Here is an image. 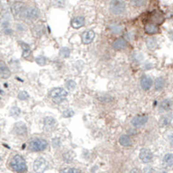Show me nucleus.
Masks as SVG:
<instances>
[{"label": "nucleus", "instance_id": "1", "mask_svg": "<svg viewBox=\"0 0 173 173\" xmlns=\"http://www.w3.org/2000/svg\"><path fill=\"white\" fill-rule=\"evenodd\" d=\"M9 167L12 171L17 173H25L27 171V165L21 155H15L9 162Z\"/></svg>", "mask_w": 173, "mask_h": 173}, {"label": "nucleus", "instance_id": "2", "mask_svg": "<svg viewBox=\"0 0 173 173\" xmlns=\"http://www.w3.org/2000/svg\"><path fill=\"white\" fill-rule=\"evenodd\" d=\"M48 146L46 140L39 137H34L27 142V149L32 152H41L44 151Z\"/></svg>", "mask_w": 173, "mask_h": 173}, {"label": "nucleus", "instance_id": "3", "mask_svg": "<svg viewBox=\"0 0 173 173\" xmlns=\"http://www.w3.org/2000/svg\"><path fill=\"white\" fill-rule=\"evenodd\" d=\"M40 16V10L35 6H25L20 16V19L26 21H35Z\"/></svg>", "mask_w": 173, "mask_h": 173}, {"label": "nucleus", "instance_id": "4", "mask_svg": "<svg viewBox=\"0 0 173 173\" xmlns=\"http://www.w3.org/2000/svg\"><path fill=\"white\" fill-rule=\"evenodd\" d=\"M48 95H49V97L54 101V102L61 103V102H63L64 101L66 100L67 95H68V93H67V91L65 90V88L55 87V88H53V89L50 90Z\"/></svg>", "mask_w": 173, "mask_h": 173}, {"label": "nucleus", "instance_id": "5", "mask_svg": "<svg viewBox=\"0 0 173 173\" xmlns=\"http://www.w3.org/2000/svg\"><path fill=\"white\" fill-rule=\"evenodd\" d=\"M109 10L114 16L122 15L126 11V3L124 0H111L109 3Z\"/></svg>", "mask_w": 173, "mask_h": 173}, {"label": "nucleus", "instance_id": "6", "mask_svg": "<svg viewBox=\"0 0 173 173\" xmlns=\"http://www.w3.org/2000/svg\"><path fill=\"white\" fill-rule=\"evenodd\" d=\"M49 163L44 158L38 157L33 163V170L35 173H43L49 169Z\"/></svg>", "mask_w": 173, "mask_h": 173}, {"label": "nucleus", "instance_id": "7", "mask_svg": "<svg viewBox=\"0 0 173 173\" xmlns=\"http://www.w3.org/2000/svg\"><path fill=\"white\" fill-rule=\"evenodd\" d=\"M13 132L17 137L25 138L27 136L28 130H27V127L24 121H17L13 126Z\"/></svg>", "mask_w": 173, "mask_h": 173}, {"label": "nucleus", "instance_id": "8", "mask_svg": "<svg viewBox=\"0 0 173 173\" xmlns=\"http://www.w3.org/2000/svg\"><path fill=\"white\" fill-rule=\"evenodd\" d=\"M148 121H149L148 115H146V114H139V115L134 116L131 119L130 123L135 129H140L141 127H143L144 125H146Z\"/></svg>", "mask_w": 173, "mask_h": 173}, {"label": "nucleus", "instance_id": "9", "mask_svg": "<svg viewBox=\"0 0 173 173\" xmlns=\"http://www.w3.org/2000/svg\"><path fill=\"white\" fill-rule=\"evenodd\" d=\"M139 158H140L141 162L148 164V163H151L153 161V153H152V152L150 149L143 148V149H141V152H140Z\"/></svg>", "mask_w": 173, "mask_h": 173}, {"label": "nucleus", "instance_id": "10", "mask_svg": "<svg viewBox=\"0 0 173 173\" xmlns=\"http://www.w3.org/2000/svg\"><path fill=\"white\" fill-rule=\"evenodd\" d=\"M25 6L26 5L25 3H23V2H15L14 4H12V6H11V12H12L13 16L16 18L20 19L22 12L25 9Z\"/></svg>", "mask_w": 173, "mask_h": 173}, {"label": "nucleus", "instance_id": "11", "mask_svg": "<svg viewBox=\"0 0 173 173\" xmlns=\"http://www.w3.org/2000/svg\"><path fill=\"white\" fill-rule=\"evenodd\" d=\"M43 129L45 131H51L55 128L56 125V121L52 116H46L43 118Z\"/></svg>", "mask_w": 173, "mask_h": 173}, {"label": "nucleus", "instance_id": "12", "mask_svg": "<svg viewBox=\"0 0 173 173\" xmlns=\"http://www.w3.org/2000/svg\"><path fill=\"white\" fill-rule=\"evenodd\" d=\"M173 106V101L171 99H164L159 104V112H167L171 111Z\"/></svg>", "mask_w": 173, "mask_h": 173}, {"label": "nucleus", "instance_id": "13", "mask_svg": "<svg viewBox=\"0 0 173 173\" xmlns=\"http://www.w3.org/2000/svg\"><path fill=\"white\" fill-rule=\"evenodd\" d=\"M164 21V16L159 11H153L150 15V22L155 25H161Z\"/></svg>", "mask_w": 173, "mask_h": 173}, {"label": "nucleus", "instance_id": "14", "mask_svg": "<svg viewBox=\"0 0 173 173\" xmlns=\"http://www.w3.org/2000/svg\"><path fill=\"white\" fill-rule=\"evenodd\" d=\"M95 38V33L93 30H87L82 34V42L84 44H90Z\"/></svg>", "mask_w": 173, "mask_h": 173}, {"label": "nucleus", "instance_id": "15", "mask_svg": "<svg viewBox=\"0 0 173 173\" xmlns=\"http://www.w3.org/2000/svg\"><path fill=\"white\" fill-rule=\"evenodd\" d=\"M11 76V71L4 61L0 60V77L2 79H8Z\"/></svg>", "mask_w": 173, "mask_h": 173}, {"label": "nucleus", "instance_id": "16", "mask_svg": "<svg viewBox=\"0 0 173 173\" xmlns=\"http://www.w3.org/2000/svg\"><path fill=\"white\" fill-rule=\"evenodd\" d=\"M140 84H141V87L142 88V90L149 91L152 88V84H153V81L150 76L144 75L141 76Z\"/></svg>", "mask_w": 173, "mask_h": 173}, {"label": "nucleus", "instance_id": "17", "mask_svg": "<svg viewBox=\"0 0 173 173\" xmlns=\"http://www.w3.org/2000/svg\"><path fill=\"white\" fill-rule=\"evenodd\" d=\"M127 41L122 38V37H119L117 39H115L112 43V47L113 49H115L116 51H121V50H124L126 47H127Z\"/></svg>", "mask_w": 173, "mask_h": 173}, {"label": "nucleus", "instance_id": "18", "mask_svg": "<svg viewBox=\"0 0 173 173\" xmlns=\"http://www.w3.org/2000/svg\"><path fill=\"white\" fill-rule=\"evenodd\" d=\"M84 25H85V19L84 16H75L71 20V26L74 29H79L83 27Z\"/></svg>", "mask_w": 173, "mask_h": 173}, {"label": "nucleus", "instance_id": "19", "mask_svg": "<svg viewBox=\"0 0 173 173\" xmlns=\"http://www.w3.org/2000/svg\"><path fill=\"white\" fill-rule=\"evenodd\" d=\"M144 31L146 34H158L160 29H159V26L158 25H155L153 23H151V22H147L144 25Z\"/></svg>", "mask_w": 173, "mask_h": 173}, {"label": "nucleus", "instance_id": "20", "mask_svg": "<svg viewBox=\"0 0 173 173\" xmlns=\"http://www.w3.org/2000/svg\"><path fill=\"white\" fill-rule=\"evenodd\" d=\"M18 43H19L22 48V55H23V57L25 59H28L31 56V54H32V50H31L30 45L27 43L24 42V41H19Z\"/></svg>", "mask_w": 173, "mask_h": 173}, {"label": "nucleus", "instance_id": "21", "mask_svg": "<svg viewBox=\"0 0 173 173\" xmlns=\"http://www.w3.org/2000/svg\"><path fill=\"white\" fill-rule=\"evenodd\" d=\"M32 31L34 37H41L45 34V28L43 24H36L34 25Z\"/></svg>", "mask_w": 173, "mask_h": 173}, {"label": "nucleus", "instance_id": "22", "mask_svg": "<svg viewBox=\"0 0 173 173\" xmlns=\"http://www.w3.org/2000/svg\"><path fill=\"white\" fill-rule=\"evenodd\" d=\"M120 144L123 147H130L132 145V138L129 134H122L119 138Z\"/></svg>", "mask_w": 173, "mask_h": 173}, {"label": "nucleus", "instance_id": "23", "mask_svg": "<svg viewBox=\"0 0 173 173\" xmlns=\"http://www.w3.org/2000/svg\"><path fill=\"white\" fill-rule=\"evenodd\" d=\"M166 86V79L162 77V76H160L158 77L155 82H154V88L156 91H162Z\"/></svg>", "mask_w": 173, "mask_h": 173}, {"label": "nucleus", "instance_id": "24", "mask_svg": "<svg viewBox=\"0 0 173 173\" xmlns=\"http://www.w3.org/2000/svg\"><path fill=\"white\" fill-rule=\"evenodd\" d=\"M109 30L113 34H120L122 32V25L119 23H112L110 24L108 26Z\"/></svg>", "mask_w": 173, "mask_h": 173}, {"label": "nucleus", "instance_id": "25", "mask_svg": "<svg viewBox=\"0 0 173 173\" xmlns=\"http://www.w3.org/2000/svg\"><path fill=\"white\" fill-rule=\"evenodd\" d=\"M146 46L150 51H154L157 46H158V42L157 39L153 36H150L146 39Z\"/></svg>", "mask_w": 173, "mask_h": 173}, {"label": "nucleus", "instance_id": "26", "mask_svg": "<svg viewBox=\"0 0 173 173\" xmlns=\"http://www.w3.org/2000/svg\"><path fill=\"white\" fill-rule=\"evenodd\" d=\"M75 158V154L73 151H67L63 154V160L65 162H72Z\"/></svg>", "mask_w": 173, "mask_h": 173}, {"label": "nucleus", "instance_id": "27", "mask_svg": "<svg viewBox=\"0 0 173 173\" xmlns=\"http://www.w3.org/2000/svg\"><path fill=\"white\" fill-rule=\"evenodd\" d=\"M97 99L102 102H110L113 100V97L109 93H100L97 96Z\"/></svg>", "mask_w": 173, "mask_h": 173}, {"label": "nucleus", "instance_id": "28", "mask_svg": "<svg viewBox=\"0 0 173 173\" xmlns=\"http://www.w3.org/2000/svg\"><path fill=\"white\" fill-rule=\"evenodd\" d=\"M163 164L166 166H173V154L167 153L163 157Z\"/></svg>", "mask_w": 173, "mask_h": 173}, {"label": "nucleus", "instance_id": "29", "mask_svg": "<svg viewBox=\"0 0 173 173\" xmlns=\"http://www.w3.org/2000/svg\"><path fill=\"white\" fill-rule=\"evenodd\" d=\"M171 121H172V117L171 115H164L160 120V124L162 127H166V126H169L171 124Z\"/></svg>", "mask_w": 173, "mask_h": 173}, {"label": "nucleus", "instance_id": "30", "mask_svg": "<svg viewBox=\"0 0 173 173\" xmlns=\"http://www.w3.org/2000/svg\"><path fill=\"white\" fill-rule=\"evenodd\" d=\"M59 55L62 58H68L71 55V49L69 47H62L59 51Z\"/></svg>", "mask_w": 173, "mask_h": 173}, {"label": "nucleus", "instance_id": "31", "mask_svg": "<svg viewBox=\"0 0 173 173\" xmlns=\"http://www.w3.org/2000/svg\"><path fill=\"white\" fill-rule=\"evenodd\" d=\"M60 173H82L79 169H76L74 167H65L60 170Z\"/></svg>", "mask_w": 173, "mask_h": 173}, {"label": "nucleus", "instance_id": "32", "mask_svg": "<svg viewBox=\"0 0 173 173\" xmlns=\"http://www.w3.org/2000/svg\"><path fill=\"white\" fill-rule=\"evenodd\" d=\"M35 62H36L37 65H40V66H44V65H47L48 59L44 55H38L35 58Z\"/></svg>", "mask_w": 173, "mask_h": 173}, {"label": "nucleus", "instance_id": "33", "mask_svg": "<svg viewBox=\"0 0 173 173\" xmlns=\"http://www.w3.org/2000/svg\"><path fill=\"white\" fill-rule=\"evenodd\" d=\"M9 113H10V115L12 117L17 118V117H19L20 114H21V110H20V108H18L17 106H13V107L11 108Z\"/></svg>", "mask_w": 173, "mask_h": 173}, {"label": "nucleus", "instance_id": "34", "mask_svg": "<svg viewBox=\"0 0 173 173\" xmlns=\"http://www.w3.org/2000/svg\"><path fill=\"white\" fill-rule=\"evenodd\" d=\"M75 87L76 83L74 80L70 79V80H67V81L65 82V88H66L67 90H69V91H74V90L75 89Z\"/></svg>", "mask_w": 173, "mask_h": 173}, {"label": "nucleus", "instance_id": "35", "mask_svg": "<svg viewBox=\"0 0 173 173\" xmlns=\"http://www.w3.org/2000/svg\"><path fill=\"white\" fill-rule=\"evenodd\" d=\"M52 4L54 7L57 8H65V0H52Z\"/></svg>", "mask_w": 173, "mask_h": 173}, {"label": "nucleus", "instance_id": "36", "mask_svg": "<svg viewBox=\"0 0 173 173\" xmlns=\"http://www.w3.org/2000/svg\"><path fill=\"white\" fill-rule=\"evenodd\" d=\"M29 93L26 92V91H19L18 92V94H17V98L20 100V101H26L29 99Z\"/></svg>", "mask_w": 173, "mask_h": 173}, {"label": "nucleus", "instance_id": "37", "mask_svg": "<svg viewBox=\"0 0 173 173\" xmlns=\"http://www.w3.org/2000/svg\"><path fill=\"white\" fill-rule=\"evenodd\" d=\"M74 115H75V112L70 108L65 109V111L63 112V113H62V116H63L64 118H71V117H73Z\"/></svg>", "mask_w": 173, "mask_h": 173}, {"label": "nucleus", "instance_id": "38", "mask_svg": "<svg viewBox=\"0 0 173 173\" xmlns=\"http://www.w3.org/2000/svg\"><path fill=\"white\" fill-rule=\"evenodd\" d=\"M61 144H62V142H61L60 138L55 137V138H54L52 140V145H53V147H54V149H59L61 147Z\"/></svg>", "mask_w": 173, "mask_h": 173}, {"label": "nucleus", "instance_id": "39", "mask_svg": "<svg viewBox=\"0 0 173 173\" xmlns=\"http://www.w3.org/2000/svg\"><path fill=\"white\" fill-rule=\"evenodd\" d=\"M132 3L136 7H141L142 4L144 3V1L143 0H132Z\"/></svg>", "mask_w": 173, "mask_h": 173}, {"label": "nucleus", "instance_id": "40", "mask_svg": "<svg viewBox=\"0 0 173 173\" xmlns=\"http://www.w3.org/2000/svg\"><path fill=\"white\" fill-rule=\"evenodd\" d=\"M143 173H153V169L151 166H145L143 169Z\"/></svg>", "mask_w": 173, "mask_h": 173}, {"label": "nucleus", "instance_id": "41", "mask_svg": "<svg viewBox=\"0 0 173 173\" xmlns=\"http://www.w3.org/2000/svg\"><path fill=\"white\" fill-rule=\"evenodd\" d=\"M16 28H17V30H18V31H21V32H23V31H25V26L23 24H17Z\"/></svg>", "mask_w": 173, "mask_h": 173}, {"label": "nucleus", "instance_id": "42", "mask_svg": "<svg viewBox=\"0 0 173 173\" xmlns=\"http://www.w3.org/2000/svg\"><path fill=\"white\" fill-rule=\"evenodd\" d=\"M130 173H142V172H141V171L140 170V169H138V168H134V169H132V170L130 171Z\"/></svg>", "mask_w": 173, "mask_h": 173}, {"label": "nucleus", "instance_id": "43", "mask_svg": "<svg viewBox=\"0 0 173 173\" xmlns=\"http://www.w3.org/2000/svg\"><path fill=\"white\" fill-rule=\"evenodd\" d=\"M168 139H169L170 142H171V144H173V132H171V133L168 136Z\"/></svg>", "mask_w": 173, "mask_h": 173}, {"label": "nucleus", "instance_id": "44", "mask_svg": "<svg viewBox=\"0 0 173 173\" xmlns=\"http://www.w3.org/2000/svg\"><path fill=\"white\" fill-rule=\"evenodd\" d=\"M158 173H168V171H167L165 169H162L161 171H158Z\"/></svg>", "mask_w": 173, "mask_h": 173}, {"label": "nucleus", "instance_id": "45", "mask_svg": "<svg viewBox=\"0 0 173 173\" xmlns=\"http://www.w3.org/2000/svg\"><path fill=\"white\" fill-rule=\"evenodd\" d=\"M170 37H171V39L173 41V31H171V32L170 33Z\"/></svg>", "mask_w": 173, "mask_h": 173}, {"label": "nucleus", "instance_id": "46", "mask_svg": "<svg viewBox=\"0 0 173 173\" xmlns=\"http://www.w3.org/2000/svg\"><path fill=\"white\" fill-rule=\"evenodd\" d=\"M172 171H173V168H172Z\"/></svg>", "mask_w": 173, "mask_h": 173}]
</instances>
